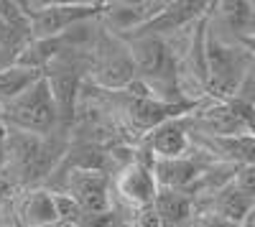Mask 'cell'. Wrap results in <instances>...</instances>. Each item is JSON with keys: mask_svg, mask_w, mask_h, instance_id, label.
<instances>
[{"mask_svg": "<svg viewBox=\"0 0 255 227\" xmlns=\"http://www.w3.org/2000/svg\"><path fill=\"white\" fill-rule=\"evenodd\" d=\"M153 212L161 222V227H184L194 217V202L186 192H171L158 189L153 199Z\"/></svg>", "mask_w": 255, "mask_h": 227, "instance_id": "obj_14", "label": "cell"}, {"mask_svg": "<svg viewBox=\"0 0 255 227\" xmlns=\"http://www.w3.org/2000/svg\"><path fill=\"white\" fill-rule=\"evenodd\" d=\"M95 82L105 90H125L135 82V67L123 38L110 36V44H105L97 54Z\"/></svg>", "mask_w": 255, "mask_h": 227, "instance_id": "obj_6", "label": "cell"}, {"mask_svg": "<svg viewBox=\"0 0 255 227\" xmlns=\"http://www.w3.org/2000/svg\"><path fill=\"white\" fill-rule=\"evenodd\" d=\"M151 166L153 163H143V161L135 158L133 163H125V166L120 169V174H118V194L138 212L151 210L153 199L158 194Z\"/></svg>", "mask_w": 255, "mask_h": 227, "instance_id": "obj_7", "label": "cell"}, {"mask_svg": "<svg viewBox=\"0 0 255 227\" xmlns=\"http://www.w3.org/2000/svg\"><path fill=\"white\" fill-rule=\"evenodd\" d=\"M31 38H51L102 15L105 3H20Z\"/></svg>", "mask_w": 255, "mask_h": 227, "instance_id": "obj_4", "label": "cell"}, {"mask_svg": "<svg viewBox=\"0 0 255 227\" xmlns=\"http://www.w3.org/2000/svg\"><path fill=\"white\" fill-rule=\"evenodd\" d=\"M232 184L255 202V166H238L235 176H232Z\"/></svg>", "mask_w": 255, "mask_h": 227, "instance_id": "obj_17", "label": "cell"}, {"mask_svg": "<svg viewBox=\"0 0 255 227\" xmlns=\"http://www.w3.org/2000/svg\"><path fill=\"white\" fill-rule=\"evenodd\" d=\"M209 212L227 220V222H232V225H238V227H245V222L255 212V202L250 197H245L230 179L225 187H220L217 192H212V210Z\"/></svg>", "mask_w": 255, "mask_h": 227, "instance_id": "obj_13", "label": "cell"}, {"mask_svg": "<svg viewBox=\"0 0 255 227\" xmlns=\"http://www.w3.org/2000/svg\"><path fill=\"white\" fill-rule=\"evenodd\" d=\"M240 46L245 49L248 56H255V33H243L240 36Z\"/></svg>", "mask_w": 255, "mask_h": 227, "instance_id": "obj_19", "label": "cell"}, {"mask_svg": "<svg viewBox=\"0 0 255 227\" xmlns=\"http://www.w3.org/2000/svg\"><path fill=\"white\" fill-rule=\"evenodd\" d=\"M67 194L84 217H105L110 215V181L100 169H72L64 179Z\"/></svg>", "mask_w": 255, "mask_h": 227, "instance_id": "obj_5", "label": "cell"}, {"mask_svg": "<svg viewBox=\"0 0 255 227\" xmlns=\"http://www.w3.org/2000/svg\"><path fill=\"white\" fill-rule=\"evenodd\" d=\"M18 225L20 227H59L56 199L49 189H28L18 207Z\"/></svg>", "mask_w": 255, "mask_h": 227, "instance_id": "obj_12", "label": "cell"}, {"mask_svg": "<svg viewBox=\"0 0 255 227\" xmlns=\"http://www.w3.org/2000/svg\"><path fill=\"white\" fill-rule=\"evenodd\" d=\"M253 105H255V100H253Z\"/></svg>", "mask_w": 255, "mask_h": 227, "instance_id": "obj_24", "label": "cell"}, {"mask_svg": "<svg viewBox=\"0 0 255 227\" xmlns=\"http://www.w3.org/2000/svg\"><path fill=\"white\" fill-rule=\"evenodd\" d=\"M8 130H10V128H8V122H5V117H3V110H0V146H3Z\"/></svg>", "mask_w": 255, "mask_h": 227, "instance_id": "obj_21", "label": "cell"}, {"mask_svg": "<svg viewBox=\"0 0 255 227\" xmlns=\"http://www.w3.org/2000/svg\"><path fill=\"white\" fill-rule=\"evenodd\" d=\"M184 227H238V225H232V222L212 215V212H202V215H194Z\"/></svg>", "mask_w": 255, "mask_h": 227, "instance_id": "obj_18", "label": "cell"}, {"mask_svg": "<svg viewBox=\"0 0 255 227\" xmlns=\"http://www.w3.org/2000/svg\"><path fill=\"white\" fill-rule=\"evenodd\" d=\"M212 3H166L163 10H158L143 28H138L135 33L130 36H158L163 38V33H174V31H181L184 26L194 23V20H202L207 13H209ZM125 36V38H130Z\"/></svg>", "mask_w": 255, "mask_h": 227, "instance_id": "obj_8", "label": "cell"}, {"mask_svg": "<svg viewBox=\"0 0 255 227\" xmlns=\"http://www.w3.org/2000/svg\"><path fill=\"white\" fill-rule=\"evenodd\" d=\"M153 179L158 189H171V192H186L191 187H197L202 181V176L207 174V169L202 163H197L191 156H181V158H166V161H153Z\"/></svg>", "mask_w": 255, "mask_h": 227, "instance_id": "obj_10", "label": "cell"}, {"mask_svg": "<svg viewBox=\"0 0 255 227\" xmlns=\"http://www.w3.org/2000/svg\"><path fill=\"white\" fill-rule=\"evenodd\" d=\"M166 3H105L102 18L110 26V33H120L123 38L143 28Z\"/></svg>", "mask_w": 255, "mask_h": 227, "instance_id": "obj_11", "label": "cell"}, {"mask_svg": "<svg viewBox=\"0 0 255 227\" xmlns=\"http://www.w3.org/2000/svg\"><path fill=\"white\" fill-rule=\"evenodd\" d=\"M10 64H15V54L8 51L5 46H0V69H5V67H10Z\"/></svg>", "mask_w": 255, "mask_h": 227, "instance_id": "obj_20", "label": "cell"}, {"mask_svg": "<svg viewBox=\"0 0 255 227\" xmlns=\"http://www.w3.org/2000/svg\"><path fill=\"white\" fill-rule=\"evenodd\" d=\"M61 153V146L51 135H33L10 128L3 140V174L33 189L56 169Z\"/></svg>", "mask_w": 255, "mask_h": 227, "instance_id": "obj_1", "label": "cell"}, {"mask_svg": "<svg viewBox=\"0 0 255 227\" xmlns=\"http://www.w3.org/2000/svg\"><path fill=\"white\" fill-rule=\"evenodd\" d=\"M3 161L5 158H3V146H0V176H3Z\"/></svg>", "mask_w": 255, "mask_h": 227, "instance_id": "obj_23", "label": "cell"}, {"mask_svg": "<svg viewBox=\"0 0 255 227\" xmlns=\"http://www.w3.org/2000/svg\"><path fill=\"white\" fill-rule=\"evenodd\" d=\"M8 128L33 133V135H51L59 125V110L49 87V79L41 74L28 90H23L15 100L0 105Z\"/></svg>", "mask_w": 255, "mask_h": 227, "instance_id": "obj_3", "label": "cell"}, {"mask_svg": "<svg viewBox=\"0 0 255 227\" xmlns=\"http://www.w3.org/2000/svg\"><path fill=\"white\" fill-rule=\"evenodd\" d=\"M56 199V212H59V225H77L84 220L82 210L67 197V194H54Z\"/></svg>", "mask_w": 255, "mask_h": 227, "instance_id": "obj_16", "label": "cell"}, {"mask_svg": "<svg viewBox=\"0 0 255 227\" xmlns=\"http://www.w3.org/2000/svg\"><path fill=\"white\" fill-rule=\"evenodd\" d=\"M245 227H255V212H253V215H250V220H248V222H245Z\"/></svg>", "mask_w": 255, "mask_h": 227, "instance_id": "obj_22", "label": "cell"}, {"mask_svg": "<svg viewBox=\"0 0 255 227\" xmlns=\"http://www.w3.org/2000/svg\"><path fill=\"white\" fill-rule=\"evenodd\" d=\"M41 74L44 72L31 69V67H20V64H10L5 69H0V105L15 100L23 90H28Z\"/></svg>", "mask_w": 255, "mask_h": 227, "instance_id": "obj_15", "label": "cell"}, {"mask_svg": "<svg viewBox=\"0 0 255 227\" xmlns=\"http://www.w3.org/2000/svg\"><path fill=\"white\" fill-rule=\"evenodd\" d=\"M248 72L245 49L225 44L209 28H204V90L212 100L227 102L238 97Z\"/></svg>", "mask_w": 255, "mask_h": 227, "instance_id": "obj_2", "label": "cell"}, {"mask_svg": "<svg viewBox=\"0 0 255 227\" xmlns=\"http://www.w3.org/2000/svg\"><path fill=\"white\" fill-rule=\"evenodd\" d=\"M145 146L153 161H166V158H181L189 153V128L186 117H174L156 125L151 133H145Z\"/></svg>", "mask_w": 255, "mask_h": 227, "instance_id": "obj_9", "label": "cell"}]
</instances>
